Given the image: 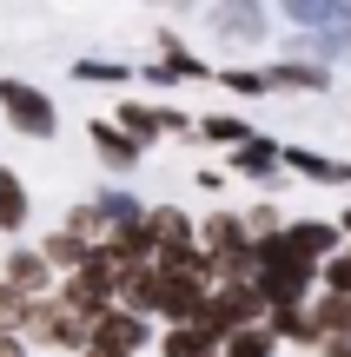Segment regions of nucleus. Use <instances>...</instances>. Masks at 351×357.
Masks as SVG:
<instances>
[{"mask_svg":"<svg viewBox=\"0 0 351 357\" xmlns=\"http://www.w3.org/2000/svg\"><path fill=\"white\" fill-rule=\"evenodd\" d=\"M0 119L20 139H60V106L40 86H27V79H0Z\"/></svg>","mask_w":351,"mask_h":357,"instance_id":"f257e3e1","label":"nucleus"},{"mask_svg":"<svg viewBox=\"0 0 351 357\" xmlns=\"http://www.w3.org/2000/svg\"><path fill=\"white\" fill-rule=\"evenodd\" d=\"M146 344H153V324L133 318V311H106V318H93V337H87L93 357H140Z\"/></svg>","mask_w":351,"mask_h":357,"instance_id":"f03ea898","label":"nucleus"},{"mask_svg":"<svg viewBox=\"0 0 351 357\" xmlns=\"http://www.w3.org/2000/svg\"><path fill=\"white\" fill-rule=\"evenodd\" d=\"M119 132H126L133 146H153V139H166V132H193V119H186L179 106H146V100H119Z\"/></svg>","mask_w":351,"mask_h":357,"instance_id":"7ed1b4c3","label":"nucleus"},{"mask_svg":"<svg viewBox=\"0 0 351 357\" xmlns=\"http://www.w3.org/2000/svg\"><path fill=\"white\" fill-rule=\"evenodd\" d=\"M0 284H7L20 305H33V298H53V271H47V258L40 252H7V265H0Z\"/></svg>","mask_w":351,"mask_h":357,"instance_id":"20e7f679","label":"nucleus"},{"mask_svg":"<svg viewBox=\"0 0 351 357\" xmlns=\"http://www.w3.org/2000/svg\"><path fill=\"white\" fill-rule=\"evenodd\" d=\"M278 238L292 245V252L305 258V265H325L331 252H338V225H331V218H285V231H278Z\"/></svg>","mask_w":351,"mask_h":357,"instance_id":"39448f33","label":"nucleus"},{"mask_svg":"<svg viewBox=\"0 0 351 357\" xmlns=\"http://www.w3.org/2000/svg\"><path fill=\"white\" fill-rule=\"evenodd\" d=\"M278 166L312 178V185H351V159H325V153H312V146H278Z\"/></svg>","mask_w":351,"mask_h":357,"instance_id":"423d86ee","label":"nucleus"},{"mask_svg":"<svg viewBox=\"0 0 351 357\" xmlns=\"http://www.w3.org/2000/svg\"><path fill=\"white\" fill-rule=\"evenodd\" d=\"M232 172L239 178H259V185H278V139H265V132H252L246 146H232Z\"/></svg>","mask_w":351,"mask_h":357,"instance_id":"0eeeda50","label":"nucleus"},{"mask_svg":"<svg viewBox=\"0 0 351 357\" xmlns=\"http://www.w3.org/2000/svg\"><path fill=\"white\" fill-rule=\"evenodd\" d=\"M87 139H93V153H100V159H106L113 172H133V166L146 159V146H133L126 132L113 126V119H87Z\"/></svg>","mask_w":351,"mask_h":357,"instance_id":"6e6552de","label":"nucleus"},{"mask_svg":"<svg viewBox=\"0 0 351 357\" xmlns=\"http://www.w3.org/2000/svg\"><path fill=\"white\" fill-rule=\"evenodd\" d=\"M265 86H272V93H325V86H331V73L292 53V60H272V66H265Z\"/></svg>","mask_w":351,"mask_h":357,"instance_id":"1a4fd4ad","label":"nucleus"},{"mask_svg":"<svg viewBox=\"0 0 351 357\" xmlns=\"http://www.w3.org/2000/svg\"><path fill=\"white\" fill-rule=\"evenodd\" d=\"M265 331H272V344H299V351H318V324L312 311H265Z\"/></svg>","mask_w":351,"mask_h":357,"instance_id":"9d476101","label":"nucleus"},{"mask_svg":"<svg viewBox=\"0 0 351 357\" xmlns=\"http://www.w3.org/2000/svg\"><path fill=\"white\" fill-rule=\"evenodd\" d=\"M159 357H219V344H212L199 324H172V331L159 337Z\"/></svg>","mask_w":351,"mask_h":357,"instance_id":"9b49d317","label":"nucleus"},{"mask_svg":"<svg viewBox=\"0 0 351 357\" xmlns=\"http://www.w3.org/2000/svg\"><path fill=\"white\" fill-rule=\"evenodd\" d=\"M27 212H33V205H27L20 172H7V166H0V231H20V225H27Z\"/></svg>","mask_w":351,"mask_h":357,"instance_id":"f8f14e48","label":"nucleus"},{"mask_svg":"<svg viewBox=\"0 0 351 357\" xmlns=\"http://www.w3.org/2000/svg\"><path fill=\"white\" fill-rule=\"evenodd\" d=\"M193 132H199L206 146H246V139H252V126H246V119H232V113H206Z\"/></svg>","mask_w":351,"mask_h":357,"instance_id":"ddd939ff","label":"nucleus"},{"mask_svg":"<svg viewBox=\"0 0 351 357\" xmlns=\"http://www.w3.org/2000/svg\"><path fill=\"white\" fill-rule=\"evenodd\" d=\"M318 284H325V298H351V245H338V252L318 265Z\"/></svg>","mask_w":351,"mask_h":357,"instance_id":"4468645a","label":"nucleus"},{"mask_svg":"<svg viewBox=\"0 0 351 357\" xmlns=\"http://www.w3.org/2000/svg\"><path fill=\"white\" fill-rule=\"evenodd\" d=\"M278 344H272V331L265 324H252V331H239V337H225L219 344V357H272Z\"/></svg>","mask_w":351,"mask_h":357,"instance_id":"2eb2a0df","label":"nucleus"},{"mask_svg":"<svg viewBox=\"0 0 351 357\" xmlns=\"http://www.w3.org/2000/svg\"><path fill=\"white\" fill-rule=\"evenodd\" d=\"M212 79H219L225 93H246V100H259V93H272V86H265V73H252V66H219Z\"/></svg>","mask_w":351,"mask_h":357,"instance_id":"dca6fc26","label":"nucleus"},{"mask_svg":"<svg viewBox=\"0 0 351 357\" xmlns=\"http://www.w3.org/2000/svg\"><path fill=\"white\" fill-rule=\"evenodd\" d=\"M73 73H80V79H113V86H119L126 66H119V60H73Z\"/></svg>","mask_w":351,"mask_h":357,"instance_id":"f3484780","label":"nucleus"},{"mask_svg":"<svg viewBox=\"0 0 351 357\" xmlns=\"http://www.w3.org/2000/svg\"><path fill=\"white\" fill-rule=\"evenodd\" d=\"M199 192H225V166H199Z\"/></svg>","mask_w":351,"mask_h":357,"instance_id":"a211bd4d","label":"nucleus"},{"mask_svg":"<svg viewBox=\"0 0 351 357\" xmlns=\"http://www.w3.org/2000/svg\"><path fill=\"white\" fill-rule=\"evenodd\" d=\"M0 357H27V344H20L13 331H0Z\"/></svg>","mask_w":351,"mask_h":357,"instance_id":"6ab92c4d","label":"nucleus"},{"mask_svg":"<svg viewBox=\"0 0 351 357\" xmlns=\"http://www.w3.org/2000/svg\"><path fill=\"white\" fill-rule=\"evenodd\" d=\"M318 357H351V344H318Z\"/></svg>","mask_w":351,"mask_h":357,"instance_id":"aec40b11","label":"nucleus"},{"mask_svg":"<svg viewBox=\"0 0 351 357\" xmlns=\"http://www.w3.org/2000/svg\"><path fill=\"white\" fill-rule=\"evenodd\" d=\"M331 225H338V238L351 245V212H345V218H331Z\"/></svg>","mask_w":351,"mask_h":357,"instance_id":"412c9836","label":"nucleus"}]
</instances>
